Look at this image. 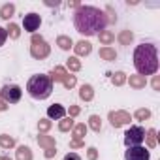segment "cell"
<instances>
[{
	"label": "cell",
	"mask_w": 160,
	"mask_h": 160,
	"mask_svg": "<svg viewBox=\"0 0 160 160\" xmlns=\"http://www.w3.org/2000/svg\"><path fill=\"white\" fill-rule=\"evenodd\" d=\"M73 25L75 30L83 36H94L106 30L108 27V17L102 10L94 6H79L73 13Z\"/></svg>",
	"instance_id": "6da1fadb"
},
{
	"label": "cell",
	"mask_w": 160,
	"mask_h": 160,
	"mask_svg": "<svg viewBox=\"0 0 160 160\" xmlns=\"http://www.w3.org/2000/svg\"><path fill=\"white\" fill-rule=\"evenodd\" d=\"M124 160H151V154L145 147H128L124 152Z\"/></svg>",
	"instance_id": "9c48e42d"
},
{
	"label": "cell",
	"mask_w": 160,
	"mask_h": 160,
	"mask_svg": "<svg viewBox=\"0 0 160 160\" xmlns=\"http://www.w3.org/2000/svg\"><path fill=\"white\" fill-rule=\"evenodd\" d=\"M111 83H113L115 87L124 85V83H126V73H124V72H115V73L111 75Z\"/></svg>",
	"instance_id": "d4e9b609"
},
{
	"label": "cell",
	"mask_w": 160,
	"mask_h": 160,
	"mask_svg": "<svg viewBox=\"0 0 160 160\" xmlns=\"http://www.w3.org/2000/svg\"><path fill=\"white\" fill-rule=\"evenodd\" d=\"M126 81L130 83V87H134V89H145V85H147V79L143 77V75H130V77H126Z\"/></svg>",
	"instance_id": "9a60e30c"
},
{
	"label": "cell",
	"mask_w": 160,
	"mask_h": 160,
	"mask_svg": "<svg viewBox=\"0 0 160 160\" xmlns=\"http://www.w3.org/2000/svg\"><path fill=\"white\" fill-rule=\"evenodd\" d=\"M72 128H73V119H72V117L60 119V122H58V130H60V132H70Z\"/></svg>",
	"instance_id": "4316f807"
},
{
	"label": "cell",
	"mask_w": 160,
	"mask_h": 160,
	"mask_svg": "<svg viewBox=\"0 0 160 160\" xmlns=\"http://www.w3.org/2000/svg\"><path fill=\"white\" fill-rule=\"evenodd\" d=\"M27 91L32 98L36 100H45L51 96L53 92V81L49 79V75H43V73H38V75H32L27 83Z\"/></svg>",
	"instance_id": "3957f363"
},
{
	"label": "cell",
	"mask_w": 160,
	"mask_h": 160,
	"mask_svg": "<svg viewBox=\"0 0 160 160\" xmlns=\"http://www.w3.org/2000/svg\"><path fill=\"white\" fill-rule=\"evenodd\" d=\"M49 51H51V47L47 45V42H45L42 36L32 34V40H30V55H32L34 58L42 60V58L49 57Z\"/></svg>",
	"instance_id": "277c9868"
},
{
	"label": "cell",
	"mask_w": 160,
	"mask_h": 160,
	"mask_svg": "<svg viewBox=\"0 0 160 160\" xmlns=\"http://www.w3.org/2000/svg\"><path fill=\"white\" fill-rule=\"evenodd\" d=\"M75 83H77L75 75H72V73H70V75L66 77V81H64L62 85H64V89H73V87H75Z\"/></svg>",
	"instance_id": "1f68e13d"
},
{
	"label": "cell",
	"mask_w": 160,
	"mask_h": 160,
	"mask_svg": "<svg viewBox=\"0 0 160 160\" xmlns=\"http://www.w3.org/2000/svg\"><path fill=\"white\" fill-rule=\"evenodd\" d=\"M6 109H8V104H6L2 98H0V111H6Z\"/></svg>",
	"instance_id": "f35d334b"
},
{
	"label": "cell",
	"mask_w": 160,
	"mask_h": 160,
	"mask_svg": "<svg viewBox=\"0 0 160 160\" xmlns=\"http://www.w3.org/2000/svg\"><path fill=\"white\" fill-rule=\"evenodd\" d=\"M6 38H8V32H6V28H2V27H0V47L4 45Z\"/></svg>",
	"instance_id": "e575fe53"
},
{
	"label": "cell",
	"mask_w": 160,
	"mask_h": 160,
	"mask_svg": "<svg viewBox=\"0 0 160 160\" xmlns=\"http://www.w3.org/2000/svg\"><path fill=\"white\" fill-rule=\"evenodd\" d=\"M108 119H109L111 126H115V128H121L124 124H130V121H132V117H130L128 111H111Z\"/></svg>",
	"instance_id": "ba28073f"
},
{
	"label": "cell",
	"mask_w": 160,
	"mask_h": 160,
	"mask_svg": "<svg viewBox=\"0 0 160 160\" xmlns=\"http://www.w3.org/2000/svg\"><path fill=\"white\" fill-rule=\"evenodd\" d=\"M66 68L70 72H79V70H81V60H79L77 57H70L66 60Z\"/></svg>",
	"instance_id": "cb8c5ba5"
},
{
	"label": "cell",
	"mask_w": 160,
	"mask_h": 160,
	"mask_svg": "<svg viewBox=\"0 0 160 160\" xmlns=\"http://www.w3.org/2000/svg\"><path fill=\"white\" fill-rule=\"evenodd\" d=\"M79 111H81V109H79V106H70V109H68V117H77L79 115Z\"/></svg>",
	"instance_id": "d6a6232c"
},
{
	"label": "cell",
	"mask_w": 160,
	"mask_h": 160,
	"mask_svg": "<svg viewBox=\"0 0 160 160\" xmlns=\"http://www.w3.org/2000/svg\"><path fill=\"white\" fill-rule=\"evenodd\" d=\"M0 147L2 149H12V147H15V139L12 136H8V134H0Z\"/></svg>",
	"instance_id": "7402d4cb"
},
{
	"label": "cell",
	"mask_w": 160,
	"mask_h": 160,
	"mask_svg": "<svg viewBox=\"0 0 160 160\" xmlns=\"http://www.w3.org/2000/svg\"><path fill=\"white\" fill-rule=\"evenodd\" d=\"M38 143H40V147H43L45 158H53V156L57 154V143H55V138H53V136L40 134V136H38Z\"/></svg>",
	"instance_id": "52a82bcc"
},
{
	"label": "cell",
	"mask_w": 160,
	"mask_h": 160,
	"mask_svg": "<svg viewBox=\"0 0 160 160\" xmlns=\"http://www.w3.org/2000/svg\"><path fill=\"white\" fill-rule=\"evenodd\" d=\"M83 145H85V141H73V139L70 141V147L72 149H79V147H83Z\"/></svg>",
	"instance_id": "8d00e7d4"
},
{
	"label": "cell",
	"mask_w": 160,
	"mask_h": 160,
	"mask_svg": "<svg viewBox=\"0 0 160 160\" xmlns=\"http://www.w3.org/2000/svg\"><path fill=\"white\" fill-rule=\"evenodd\" d=\"M119 42H121L122 45H130V43L134 42V32H132V30H122V32L119 34Z\"/></svg>",
	"instance_id": "484cf974"
},
{
	"label": "cell",
	"mask_w": 160,
	"mask_h": 160,
	"mask_svg": "<svg viewBox=\"0 0 160 160\" xmlns=\"http://www.w3.org/2000/svg\"><path fill=\"white\" fill-rule=\"evenodd\" d=\"M98 40H100V43L109 45V43H113V42H115V34H113L111 30H102V32L98 34Z\"/></svg>",
	"instance_id": "d6986e66"
},
{
	"label": "cell",
	"mask_w": 160,
	"mask_h": 160,
	"mask_svg": "<svg viewBox=\"0 0 160 160\" xmlns=\"http://www.w3.org/2000/svg\"><path fill=\"white\" fill-rule=\"evenodd\" d=\"M15 158L17 160H32V151L27 145H19L15 151Z\"/></svg>",
	"instance_id": "2e32d148"
},
{
	"label": "cell",
	"mask_w": 160,
	"mask_h": 160,
	"mask_svg": "<svg viewBox=\"0 0 160 160\" xmlns=\"http://www.w3.org/2000/svg\"><path fill=\"white\" fill-rule=\"evenodd\" d=\"M89 126L94 130V132H100L102 130V119L98 115H91L89 117Z\"/></svg>",
	"instance_id": "f1b7e54d"
},
{
	"label": "cell",
	"mask_w": 160,
	"mask_h": 160,
	"mask_svg": "<svg viewBox=\"0 0 160 160\" xmlns=\"http://www.w3.org/2000/svg\"><path fill=\"white\" fill-rule=\"evenodd\" d=\"M73 51H75V55H77V57H87V55H91V51H92V45H91V42H85V40H81V42L73 43Z\"/></svg>",
	"instance_id": "8fae6325"
},
{
	"label": "cell",
	"mask_w": 160,
	"mask_h": 160,
	"mask_svg": "<svg viewBox=\"0 0 160 160\" xmlns=\"http://www.w3.org/2000/svg\"><path fill=\"white\" fill-rule=\"evenodd\" d=\"M79 98L85 100V102H91L94 98V89L91 85H83L81 89H79Z\"/></svg>",
	"instance_id": "e0dca14e"
},
{
	"label": "cell",
	"mask_w": 160,
	"mask_h": 160,
	"mask_svg": "<svg viewBox=\"0 0 160 160\" xmlns=\"http://www.w3.org/2000/svg\"><path fill=\"white\" fill-rule=\"evenodd\" d=\"M40 25H42V17L38 15V13H27L25 17H23V27H25V30L27 32H30V34H34L38 28H40Z\"/></svg>",
	"instance_id": "30bf717a"
},
{
	"label": "cell",
	"mask_w": 160,
	"mask_h": 160,
	"mask_svg": "<svg viewBox=\"0 0 160 160\" xmlns=\"http://www.w3.org/2000/svg\"><path fill=\"white\" fill-rule=\"evenodd\" d=\"M0 160H12V158H8V156H0Z\"/></svg>",
	"instance_id": "ab89813d"
},
{
	"label": "cell",
	"mask_w": 160,
	"mask_h": 160,
	"mask_svg": "<svg viewBox=\"0 0 160 160\" xmlns=\"http://www.w3.org/2000/svg\"><path fill=\"white\" fill-rule=\"evenodd\" d=\"M6 32H8V36H10L12 40H17V38L21 36V28H19V25H15V23H10L8 28H6Z\"/></svg>",
	"instance_id": "83f0119b"
},
{
	"label": "cell",
	"mask_w": 160,
	"mask_h": 160,
	"mask_svg": "<svg viewBox=\"0 0 160 160\" xmlns=\"http://www.w3.org/2000/svg\"><path fill=\"white\" fill-rule=\"evenodd\" d=\"M51 126H53V122L49 119H40V122H38V130L40 132H47Z\"/></svg>",
	"instance_id": "4dcf8cb0"
},
{
	"label": "cell",
	"mask_w": 160,
	"mask_h": 160,
	"mask_svg": "<svg viewBox=\"0 0 160 160\" xmlns=\"http://www.w3.org/2000/svg\"><path fill=\"white\" fill-rule=\"evenodd\" d=\"M68 75H70V73L66 72V68H62V66H57V68L51 72L49 79H51V81H60V83H64Z\"/></svg>",
	"instance_id": "5bb4252c"
},
{
	"label": "cell",
	"mask_w": 160,
	"mask_h": 160,
	"mask_svg": "<svg viewBox=\"0 0 160 160\" xmlns=\"http://www.w3.org/2000/svg\"><path fill=\"white\" fill-rule=\"evenodd\" d=\"M134 66L138 75H152L158 70V53L152 43H141L134 51Z\"/></svg>",
	"instance_id": "7a4b0ae2"
},
{
	"label": "cell",
	"mask_w": 160,
	"mask_h": 160,
	"mask_svg": "<svg viewBox=\"0 0 160 160\" xmlns=\"http://www.w3.org/2000/svg\"><path fill=\"white\" fill-rule=\"evenodd\" d=\"M87 156H89V160H96L98 158V151L94 147H89L87 149Z\"/></svg>",
	"instance_id": "836d02e7"
},
{
	"label": "cell",
	"mask_w": 160,
	"mask_h": 160,
	"mask_svg": "<svg viewBox=\"0 0 160 160\" xmlns=\"http://www.w3.org/2000/svg\"><path fill=\"white\" fill-rule=\"evenodd\" d=\"M64 160H81V156L75 154V152H68V154L64 156Z\"/></svg>",
	"instance_id": "d590c367"
},
{
	"label": "cell",
	"mask_w": 160,
	"mask_h": 160,
	"mask_svg": "<svg viewBox=\"0 0 160 160\" xmlns=\"http://www.w3.org/2000/svg\"><path fill=\"white\" fill-rule=\"evenodd\" d=\"M47 117H49V121L51 119H64L66 117V109H64V106H60V104H53V106H49V109H47Z\"/></svg>",
	"instance_id": "7c38bea8"
},
{
	"label": "cell",
	"mask_w": 160,
	"mask_h": 160,
	"mask_svg": "<svg viewBox=\"0 0 160 160\" xmlns=\"http://www.w3.org/2000/svg\"><path fill=\"white\" fill-rule=\"evenodd\" d=\"M145 141V128L143 126H130L124 134V145L126 147H139Z\"/></svg>",
	"instance_id": "5b68a950"
},
{
	"label": "cell",
	"mask_w": 160,
	"mask_h": 160,
	"mask_svg": "<svg viewBox=\"0 0 160 160\" xmlns=\"http://www.w3.org/2000/svg\"><path fill=\"white\" fill-rule=\"evenodd\" d=\"M145 141H147V149H154L156 147V130L154 128L145 132Z\"/></svg>",
	"instance_id": "44dd1931"
},
{
	"label": "cell",
	"mask_w": 160,
	"mask_h": 160,
	"mask_svg": "<svg viewBox=\"0 0 160 160\" xmlns=\"http://www.w3.org/2000/svg\"><path fill=\"white\" fill-rule=\"evenodd\" d=\"M134 117H136L138 121H147V119L151 117V111H149V109H145V108H141V109H138V111L134 113Z\"/></svg>",
	"instance_id": "f546056e"
},
{
	"label": "cell",
	"mask_w": 160,
	"mask_h": 160,
	"mask_svg": "<svg viewBox=\"0 0 160 160\" xmlns=\"http://www.w3.org/2000/svg\"><path fill=\"white\" fill-rule=\"evenodd\" d=\"M152 89H154V91L160 89V77H158V75H154V79H152Z\"/></svg>",
	"instance_id": "74e56055"
},
{
	"label": "cell",
	"mask_w": 160,
	"mask_h": 160,
	"mask_svg": "<svg viewBox=\"0 0 160 160\" xmlns=\"http://www.w3.org/2000/svg\"><path fill=\"white\" fill-rule=\"evenodd\" d=\"M21 87L19 85H4L2 91H0V98H2L6 104H17L21 100Z\"/></svg>",
	"instance_id": "8992f818"
},
{
	"label": "cell",
	"mask_w": 160,
	"mask_h": 160,
	"mask_svg": "<svg viewBox=\"0 0 160 160\" xmlns=\"http://www.w3.org/2000/svg\"><path fill=\"white\" fill-rule=\"evenodd\" d=\"M57 45L62 49V51H70V47H73V42L70 36H58L57 38Z\"/></svg>",
	"instance_id": "ffe728a7"
},
{
	"label": "cell",
	"mask_w": 160,
	"mask_h": 160,
	"mask_svg": "<svg viewBox=\"0 0 160 160\" xmlns=\"http://www.w3.org/2000/svg\"><path fill=\"white\" fill-rule=\"evenodd\" d=\"M100 58H104V60H115L117 58V51L111 49V47H102L100 49Z\"/></svg>",
	"instance_id": "603a6c76"
},
{
	"label": "cell",
	"mask_w": 160,
	"mask_h": 160,
	"mask_svg": "<svg viewBox=\"0 0 160 160\" xmlns=\"http://www.w3.org/2000/svg\"><path fill=\"white\" fill-rule=\"evenodd\" d=\"M15 13V6L10 2V4H4L2 8H0V17H2L4 21H10V17Z\"/></svg>",
	"instance_id": "ac0fdd59"
},
{
	"label": "cell",
	"mask_w": 160,
	"mask_h": 160,
	"mask_svg": "<svg viewBox=\"0 0 160 160\" xmlns=\"http://www.w3.org/2000/svg\"><path fill=\"white\" fill-rule=\"evenodd\" d=\"M72 136H73V141H83V138L87 136V126H85V122L73 124V128H72Z\"/></svg>",
	"instance_id": "4fadbf2b"
}]
</instances>
